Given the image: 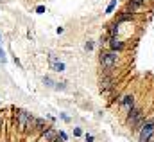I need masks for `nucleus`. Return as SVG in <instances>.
Listing matches in <instances>:
<instances>
[{
	"instance_id": "obj_1",
	"label": "nucleus",
	"mask_w": 154,
	"mask_h": 142,
	"mask_svg": "<svg viewBox=\"0 0 154 142\" xmlns=\"http://www.w3.org/2000/svg\"><path fill=\"white\" fill-rule=\"evenodd\" d=\"M99 61H100L102 68L111 70L113 67H115V65L118 63V54L115 52V50H104V52H100V56H99Z\"/></svg>"
},
{
	"instance_id": "obj_2",
	"label": "nucleus",
	"mask_w": 154,
	"mask_h": 142,
	"mask_svg": "<svg viewBox=\"0 0 154 142\" xmlns=\"http://www.w3.org/2000/svg\"><path fill=\"white\" fill-rule=\"evenodd\" d=\"M16 119H18V128L22 129V131H25V129H29V128H34V117L30 115L29 111H25V110L18 111Z\"/></svg>"
},
{
	"instance_id": "obj_3",
	"label": "nucleus",
	"mask_w": 154,
	"mask_h": 142,
	"mask_svg": "<svg viewBox=\"0 0 154 142\" xmlns=\"http://www.w3.org/2000/svg\"><path fill=\"white\" fill-rule=\"evenodd\" d=\"M154 137V117L145 120V126L142 128V131L138 133V140L140 142H149Z\"/></svg>"
},
{
	"instance_id": "obj_4",
	"label": "nucleus",
	"mask_w": 154,
	"mask_h": 142,
	"mask_svg": "<svg viewBox=\"0 0 154 142\" xmlns=\"http://www.w3.org/2000/svg\"><path fill=\"white\" fill-rule=\"evenodd\" d=\"M143 117H145V113H143V110L140 108V106H135V108H133L131 111H129V113H127V117H126V124L133 129V128H135L136 126V123H138V120L140 119H143Z\"/></svg>"
},
{
	"instance_id": "obj_5",
	"label": "nucleus",
	"mask_w": 154,
	"mask_h": 142,
	"mask_svg": "<svg viewBox=\"0 0 154 142\" xmlns=\"http://www.w3.org/2000/svg\"><path fill=\"white\" fill-rule=\"evenodd\" d=\"M118 104L126 110V113H129V111L135 108V95L133 94H127V95H122L118 99Z\"/></svg>"
},
{
	"instance_id": "obj_6",
	"label": "nucleus",
	"mask_w": 154,
	"mask_h": 142,
	"mask_svg": "<svg viewBox=\"0 0 154 142\" xmlns=\"http://www.w3.org/2000/svg\"><path fill=\"white\" fill-rule=\"evenodd\" d=\"M115 86V79H113L111 76H104L100 79V85H99V88H100V92H109V90Z\"/></svg>"
},
{
	"instance_id": "obj_7",
	"label": "nucleus",
	"mask_w": 154,
	"mask_h": 142,
	"mask_svg": "<svg viewBox=\"0 0 154 142\" xmlns=\"http://www.w3.org/2000/svg\"><path fill=\"white\" fill-rule=\"evenodd\" d=\"M48 65H50L52 70H56V72H63V70H65V65L61 63L56 56H48Z\"/></svg>"
},
{
	"instance_id": "obj_8",
	"label": "nucleus",
	"mask_w": 154,
	"mask_h": 142,
	"mask_svg": "<svg viewBox=\"0 0 154 142\" xmlns=\"http://www.w3.org/2000/svg\"><path fill=\"white\" fill-rule=\"evenodd\" d=\"M109 47H111V50H115V52H118V50H124V42H120L118 38H109Z\"/></svg>"
},
{
	"instance_id": "obj_9",
	"label": "nucleus",
	"mask_w": 154,
	"mask_h": 142,
	"mask_svg": "<svg viewBox=\"0 0 154 142\" xmlns=\"http://www.w3.org/2000/svg\"><path fill=\"white\" fill-rule=\"evenodd\" d=\"M133 18H135V15H131V13H127V11H122V13L117 16V24L120 25V24H124V22H131Z\"/></svg>"
},
{
	"instance_id": "obj_10",
	"label": "nucleus",
	"mask_w": 154,
	"mask_h": 142,
	"mask_svg": "<svg viewBox=\"0 0 154 142\" xmlns=\"http://www.w3.org/2000/svg\"><path fill=\"white\" fill-rule=\"evenodd\" d=\"M41 135H43V139H45L47 142H52V140L57 137V133H56V131H54L52 128H47L45 131H41Z\"/></svg>"
},
{
	"instance_id": "obj_11",
	"label": "nucleus",
	"mask_w": 154,
	"mask_h": 142,
	"mask_svg": "<svg viewBox=\"0 0 154 142\" xmlns=\"http://www.w3.org/2000/svg\"><path fill=\"white\" fill-rule=\"evenodd\" d=\"M140 7H142V6H138L136 2H133V0H129V2L126 4V11L133 15V13H136V11H138V9H140Z\"/></svg>"
},
{
	"instance_id": "obj_12",
	"label": "nucleus",
	"mask_w": 154,
	"mask_h": 142,
	"mask_svg": "<svg viewBox=\"0 0 154 142\" xmlns=\"http://www.w3.org/2000/svg\"><path fill=\"white\" fill-rule=\"evenodd\" d=\"M118 27H120V25H118L117 22L111 24L109 29H108V36H109V38H117V36H118Z\"/></svg>"
},
{
	"instance_id": "obj_13",
	"label": "nucleus",
	"mask_w": 154,
	"mask_h": 142,
	"mask_svg": "<svg viewBox=\"0 0 154 142\" xmlns=\"http://www.w3.org/2000/svg\"><path fill=\"white\" fill-rule=\"evenodd\" d=\"M115 7H117V0H113V2H111V4L108 6V9H106V13H108V15H111V13H113V9H115Z\"/></svg>"
},
{
	"instance_id": "obj_14",
	"label": "nucleus",
	"mask_w": 154,
	"mask_h": 142,
	"mask_svg": "<svg viewBox=\"0 0 154 142\" xmlns=\"http://www.w3.org/2000/svg\"><path fill=\"white\" fill-rule=\"evenodd\" d=\"M74 135H75V137H81V135H83V129H81V128H75V129H74Z\"/></svg>"
},
{
	"instance_id": "obj_15",
	"label": "nucleus",
	"mask_w": 154,
	"mask_h": 142,
	"mask_svg": "<svg viewBox=\"0 0 154 142\" xmlns=\"http://www.w3.org/2000/svg\"><path fill=\"white\" fill-rule=\"evenodd\" d=\"M36 13H39V15L45 13V7H43V6H38V7H36Z\"/></svg>"
},
{
	"instance_id": "obj_16",
	"label": "nucleus",
	"mask_w": 154,
	"mask_h": 142,
	"mask_svg": "<svg viewBox=\"0 0 154 142\" xmlns=\"http://www.w3.org/2000/svg\"><path fill=\"white\" fill-rule=\"evenodd\" d=\"M57 137H59V139H61V140H63V142H65V140H66V135H65V133H63V131H59V133H57Z\"/></svg>"
},
{
	"instance_id": "obj_17",
	"label": "nucleus",
	"mask_w": 154,
	"mask_h": 142,
	"mask_svg": "<svg viewBox=\"0 0 154 142\" xmlns=\"http://www.w3.org/2000/svg\"><path fill=\"white\" fill-rule=\"evenodd\" d=\"M133 2H136L138 6H143V4H145V0H133Z\"/></svg>"
},
{
	"instance_id": "obj_18",
	"label": "nucleus",
	"mask_w": 154,
	"mask_h": 142,
	"mask_svg": "<svg viewBox=\"0 0 154 142\" xmlns=\"http://www.w3.org/2000/svg\"><path fill=\"white\" fill-rule=\"evenodd\" d=\"M86 142H93V135H86Z\"/></svg>"
},
{
	"instance_id": "obj_19",
	"label": "nucleus",
	"mask_w": 154,
	"mask_h": 142,
	"mask_svg": "<svg viewBox=\"0 0 154 142\" xmlns=\"http://www.w3.org/2000/svg\"><path fill=\"white\" fill-rule=\"evenodd\" d=\"M86 49H88V50H91V49H93V43L88 42V43H86Z\"/></svg>"
},
{
	"instance_id": "obj_20",
	"label": "nucleus",
	"mask_w": 154,
	"mask_h": 142,
	"mask_svg": "<svg viewBox=\"0 0 154 142\" xmlns=\"http://www.w3.org/2000/svg\"><path fill=\"white\" fill-rule=\"evenodd\" d=\"M0 42H2V36H0Z\"/></svg>"
},
{
	"instance_id": "obj_21",
	"label": "nucleus",
	"mask_w": 154,
	"mask_h": 142,
	"mask_svg": "<svg viewBox=\"0 0 154 142\" xmlns=\"http://www.w3.org/2000/svg\"><path fill=\"white\" fill-rule=\"evenodd\" d=\"M0 124H2V123H0Z\"/></svg>"
}]
</instances>
